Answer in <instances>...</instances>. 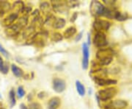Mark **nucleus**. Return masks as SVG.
<instances>
[{
	"label": "nucleus",
	"mask_w": 132,
	"mask_h": 109,
	"mask_svg": "<svg viewBox=\"0 0 132 109\" xmlns=\"http://www.w3.org/2000/svg\"><path fill=\"white\" fill-rule=\"evenodd\" d=\"M76 33V29L74 27H70L66 29V30L64 32L63 36L65 38H70L73 35H74Z\"/></svg>",
	"instance_id": "16"
},
{
	"label": "nucleus",
	"mask_w": 132,
	"mask_h": 109,
	"mask_svg": "<svg viewBox=\"0 0 132 109\" xmlns=\"http://www.w3.org/2000/svg\"><path fill=\"white\" fill-rule=\"evenodd\" d=\"M118 93V89L115 87H109L103 90H100L98 93V99L100 101H108L113 98Z\"/></svg>",
	"instance_id": "2"
},
{
	"label": "nucleus",
	"mask_w": 132,
	"mask_h": 109,
	"mask_svg": "<svg viewBox=\"0 0 132 109\" xmlns=\"http://www.w3.org/2000/svg\"><path fill=\"white\" fill-rule=\"evenodd\" d=\"M128 103L124 100H114L110 101L105 105L106 109H124L127 107Z\"/></svg>",
	"instance_id": "6"
},
{
	"label": "nucleus",
	"mask_w": 132,
	"mask_h": 109,
	"mask_svg": "<svg viewBox=\"0 0 132 109\" xmlns=\"http://www.w3.org/2000/svg\"><path fill=\"white\" fill-rule=\"evenodd\" d=\"M92 73H93L94 79H103V78H106L107 76V70L103 68H101L96 71H93Z\"/></svg>",
	"instance_id": "13"
},
{
	"label": "nucleus",
	"mask_w": 132,
	"mask_h": 109,
	"mask_svg": "<svg viewBox=\"0 0 132 109\" xmlns=\"http://www.w3.org/2000/svg\"><path fill=\"white\" fill-rule=\"evenodd\" d=\"M106 7H105L103 4L97 1H93L90 5V12L95 16H104L106 11Z\"/></svg>",
	"instance_id": "3"
},
{
	"label": "nucleus",
	"mask_w": 132,
	"mask_h": 109,
	"mask_svg": "<svg viewBox=\"0 0 132 109\" xmlns=\"http://www.w3.org/2000/svg\"><path fill=\"white\" fill-rule=\"evenodd\" d=\"M60 99L59 97H53L48 102V109H57L60 105Z\"/></svg>",
	"instance_id": "14"
},
{
	"label": "nucleus",
	"mask_w": 132,
	"mask_h": 109,
	"mask_svg": "<svg viewBox=\"0 0 132 109\" xmlns=\"http://www.w3.org/2000/svg\"><path fill=\"white\" fill-rule=\"evenodd\" d=\"M9 98H10V106L11 107H13L15 103H16V100H15V91L13 89H11L9 93Z\"/></svg>",
	"instance_id": "22"
},
{
	"label": "nucleus",
	"mask_w": 132,
	"mask_h": 109,
	"mask_svg": "<svg viewBox=\"0 0 132 109\" xmlns=\"http://www.w3.org/2000/svg\"><path fill=\"white\" fill-rule=\"evenodd\" d=\"M76 90L77 92L79 93V95L83 97L85 95V88L84 85L81 84L80 81H76Z\"/></svg>",
	"instance_id": "19"
},
{
	"label": "nucleus",
	"mask_w": 132,
	"mask_h": 109,
	"mask_svg": "<svg viewBox=\"0 0 132 109\" xmlns=\"http://www.w3.org/2000/svg\"><path fill=\"white\" fill-rule=\"evenodd\" d=\"M114 52L110 48L100 49L96 53V59L97 63L101 67L107 66L112 61Z\"/></svg>",
	"instance_id": "1"
},
{
	"label": "nucleus",
	"mask_w": 132,
	"mask_h": 109,
	"mask_svg": "<svg viewBox=\"0 0 132 109\" xmlns=\"http://www.w3.org/2000/svg\"><path fill=\"white\" fill-rule=\"evenodd\" d=\"M21 30V29L20 28V27L15 23V24H12L11 26L7 27L5 30V33L10 37H13V36H15L19 33Z\"/></svg>",
	"instance_id": "9"
},
{
	"label": "nucleus",
	"mask_w": 132,
	"mask_h": 109,
	"mask_svg": "<svg viewBox=\"0 0 132 109\" xmlns=\"http://www.w3.org/2000/svg\"><path fill=\"white\" fill-rule=\"evenodd\" d=\"M76 18H77V13H74L73 15L72 16V17H71V22H74L76 20Z\"/></svg>",
	"instance_id": "30"
},
{
	"label": "nucleus",
	"mask_w": 132,
	"mask_h": 109,
	"mask_svg": "<svg viewBox=\"0 0 132 109\" xmlns=\"http://www.w3.org/2000/svg\"><path fill=\"white\" fill-rule=\"evenodd\" d=\"M65 19H62V18H58L55 20L54 23L53 24V27L55 29H62L65 27Z\"/></svg>",
	"instance_id": "17"
},
{
	"label": "nucleus",
	"mask_w": 132,
	"mask_h": 109,
	"mask_svg": "<svg viewBox=\"0 0 132 109\" xmlns=\"http://www.w3.org/2000/svg\"><path fill=\"white\" fill-rule=\"evenodd\" d=\"M29 109H42L41 105L38 103H32L29 104Z\"/></svg>",
	"instance_id": "26"
},
{
	"label": "nucleus",
	"mask_w": 132,
	"mask_h": 109,
	"mask_svg": "<svg viewBox=\"0 0 132 109\" xmlns=\"http://www.w3.org/2000/svg\"><path fill=\"white\" fill-rule=\"evenodd\" d=\"M62 38L63 37H62V35L60 33H54L52 35V40L53 41H54V42H58V41H61Z\"/></svg>",
	"instance_id": "24"
},
{
	"label": "nucleus",
	"mask_w": 132,
	"mask_h": 109,
	"mask_svg": "<svg viewBox=\"0 0 132 109\" xmlns=\"http://www.w3.org/2000/svg\"><path fill=\"white\" fill-rule=\"evenodd\" d=\"M17 95H18V97L19 98H22L25 95V91H24V89L22 86H19L18 88V91H17Z\"/></svg>",
	"instance_id": "25"
},
{
	"label": "nucleus",
	"mask_w": 132,
	"mask_h": 109,
	"mask_svg": "<svg viewBox=\"0 0 132 109\" xmlns=\"http://www.w3.org/2000/svg\"><path fill=\"white\" fill-rule=\"evenodd\" d=\"M82 68L83 69H87L89 67V56H90V51L87 43H82Z\"/></svg>",
	"instance_id": "7"
},
{
	"label": "nucleus",
	"mask_w": 132,
	"mask_h": 109,
	"mask_svg": "<svg viewBox=\"0 0 132 109\" xmlns=\"http://www.w3.org/2000/svg\"><path fill=\"white\" fill-rule=\"evenodd\" d=\"M24 8V5L23 2H15L13 5L11 7V9L13 10V13H17L19 14V13H21V11L23 10Z\"/></svg>",
	"instance_id": "15"
},
{
	"label": "nucleus",
	"mask_w": 132,
	"mask_h": 109,
	"mask_svg": "<svg viewBox=\"0 0 132 109\" xmlns=\"http://www.w3.org/2000/svg\"><path fill=\"white\" fill-rule=\"evenodd\" d=\"M20 109H29L24 104H21L20 105Z\"/></svg>",
	"instance_id": "31"
},
{
	"label": "nucleus",
	"mask_w": 132,
	"mask_h": 109,
	"mask_svg": "<svg viewBox=\"0 0 132 109\" xmlns=\"http://www.w3.org/2000/svg\"><path fill=\"white\" fill-rule=\"evenodd\" d=\"M18 17H19V14L11 13L8 16H7V17L2 21V24L3 26H5L6 27H8L11 26V25L13 24V23L15 21L18 19Z\"/></svg>",
	"instance_id": "10"
},
{
	"label": "nucleus",
	"mask_w": 132,
	"mask_h": 109,
	"mask_svg": "<svg viewBox=\"0 0 132 109\" xmlns=\"http://www.w3.org/2000/svg\"><path fill=\"white\" fill-rule=\"evenodd\" d=\"M93 43L95 47L98 48H103L108 44V41L104 33H96L93 38Z\"/></svg>",
	"instance_id": "5"
},
{
	"label": "nucleus",
	"mask_w": 132,
	"mask_h": 109,
	"mask_svg": "<svg viewBox=\"0 0 132 109\" xmlns=\"http://www.w3.org/2000/svg\"><path fill=\"white\" fill-rule=\"evenodd\" d=\"M0 109H2V104L1 102H0Z\"/></svg>",
	"instance_id": "35"
},
{
	"label": "nucleus",
	"mask_w": 132,
	"mask_h": 109,
	"mask_svg": "<svg viewBox=\"0 0 132 109\" xmlns=\"http://www.w3.org/2000/svg\"><path fill=\"white\" fill-rule=\"evenodd\" d=\"M8 69H9L8 65H7V63H5L3 64V66L0 68V71H1L2 73H3V74H7V73L8 72Z\"/></svg>",
	"instance_id": "27"
},
{
	"label": "nucleus",
	"mask_w": 132,
	"mask_h": 109,
	"mask_svg": "<svg viewBox=\"0 0 132 109\" xmlns=\"http://www.w3.org/2000/svg\"><path fill=\"white\" fill-rule=\"evenodd\" d=\"M0 52H2V54H3L5 57H7L8 56V53L5 49V48L3 47L1 44H0Z\"/></svg>",
	"instance_id": "28"
},
{
	"label": "nucleus",
	"mask_w": 132,
	"mask_h": 109,
	"mask_svg": "<svg viewBox=\"0 0 132 109\" xmlns=\"http://www.w3.org/2000/svg\"><path fill=\"white\" fill-rule=\"evenodd\" d=\"M95 83L98 84L100 86H105V85H114L117 83V81L114 80H111V79H106V78H103V79H94Z\"/></svg>",
	"instance_id": "12"
},
{
	"label": "nucleus",
	"mask_w": 132,
	"mask_h": 109,
	"mask_svg": "<svg viewBox=\"0 0 132 109\" xmlns=\"http://www.w3.org/2000/svg\"><path fill=\"white\" fill-rule=\"evenodd\" d=\"M82 35H83V32H81V33H79V34L75 38V41H80L81 39V38H82Z\"/></svg>",
	"instance_id": "29"
},
{
	"label": "nucleus",
	"mask_w": 132,
	"mask_h": 109,
	"mask_svg": "<svg viewBox=\"0 0 132 109\" xmlns=\"http://www.w3.org/2000/svg\"><path fill=\"white\" fill-rule=\"evenodd\" d=\"M87 35H88V43H87V45H88V44H90V34L88 33V34H87Z\"/></svg>",
	"instance_id": "34"
},
{
	"label": "nucleus",
	"mask_w": 132,
	"mask_h": 109,
	"mask_svg": "<svg viewBox=\"0 0 132 109\" xmlns=\"http://www.w3.org/2000/svg\"><path fill=\"white\" fill-rule=\"evenodd\" d=\"M127 18H128L127 13L116 11V13H115V16H114V19H117V20H118V21H125V20H126Z\"/></svg>",
	"instance_id": "21"
},
{
	"label": "nucleus",
	"mask_w": 132,
	"mask_h": 109,
	"mask_svg": "<svg viewBox=\"0 0 132 109\" xmlns=\"http://www.w3.org/2000/svg\"><path fill=\"white\" fill-rule=\"evenodd\" d=\"M65 82L60 78H54L53 80V89L57 93H62L65 89Z\"/></svg>",
	"instance_id": "8"
},
{
	"label": "nucleus",
	"mask_w": 132,
	"mask_h": 109,
	"mask_svg": "<svg viewBox=\"0 0 132 109\" xmlns=\"http://www.w3.org/2000/svg\"><path fill=\"white\" fill-rule=\"evenodd\" d=\"M40 8L44 13H49L51 11V7L48 2H43L40 5Z\"/></svg>",
	"instance_id": "23"
},
{
	"label": "nucleus",
	"mask_w": 132,
	"mask_h": 109,
	"mask_svg": "<svg viewBox=\"0 0 132 109\" xmlns=\"http://www.w3.org/2000/svg\"><path fill=\"white\" fill-rule=\"evenodd\" d=\"M5 63V62L3 61V60H2V57L0 56V68L3 66V64Z\"/></svg>",
	"instance_id": "32"
},
{
	"label": "nucleus",
	"mask_w": 132,
	"mask_h": 109,
	"mask_svg": "<svg viewBox=\"0 0 132 109\" xmlns=\"http://www.w3.org/2000/svg\"><path fill=\"white\" fill-rule=\"evenodd\" d=\"M0 8L5 12V13H6L7 12H8L11 10V5L7 2L1 1L0 2Z\"/></svg>",
	"instance_id": "20"
},
{
	"label": "nucleus",
	"mask_w": 132,
	"mask_h": 109,
	"mask_svg": "<svg viewBox=\"0 0 132 109\" xmlns=\"http://www.w3.org/2000/svg\"><path fill=\"white\" fill-rule=\"evenodd\" d=\"M11 69H12L13 73L14 74V75L16 76L17 77H21L23 76V74H24L23 70L21 68L17 67L16 65H15V64L11 65Z\"/></svg>",
	"instance_id": "18"
},
{
	"label": "nucleus",
	"mask_w": 132,
	"mask_h": 109,
	"mask_svg": "<svg viewBox=\"0 0 132 109\" xmlns=\"http://www.w3.org/2000/svg\"><path fill=\"white\" fill-rule=\"evenodd\" d=\"M52 4L54 9L57 12H63L66 10L67 2H64L62 1H54V2H52Z\"/></svg>",
	"instance_id": "11"
},
{
	"label": "nucleus",
	"mask_w": 132,
	"mask_h": 109,
	"mask_svg": "<svg viewBox=\"0 0 132 109\" xmlns=\"http://www.w3.org/2000/svg\"><path fill=\"white\" fill-rule=\"evenodd\" d=\"M4 14H5V12L0 8V18H1V17H2V16H4Z\"/></svg>",
	"instance_id": "33"
},
{
	"label": "nucleus",
	"mask_w": 132,
	"mask_h": 109,
	"mask_svg": "<svg viewBox=\"0 0 132 109\" xmlns=\"http://www.w3.org/2000/svg\"><path fill=\"white\" fill-rule=\"evenodd\" d=\"M110 27V23L108 21L103 19H95L93 23V28L96 33H104L107 31Z\"/></svg>",
	"instance_id": "4"
}]
</instances>
